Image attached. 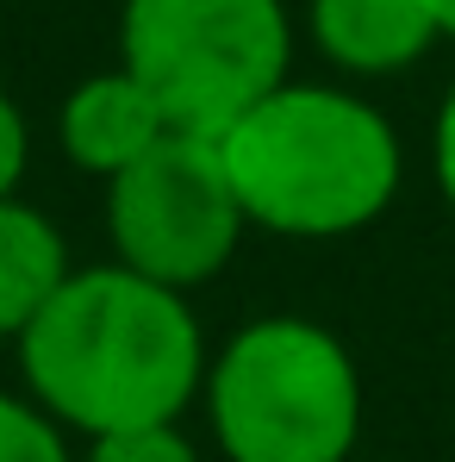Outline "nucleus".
I'll return each mask as SVG.
<instances>
[{"instance_id": "1", "label": "nucleus", "mask_w": 455, "mask_h": 462, "mask_svg": "<svg viewBox=\"0 0 455 462\" xmlns=\"http://www.w3.org/2000/svg\"><path fill=\"white\" fill-rule=\"evenodd\" d=\"M13 350L25 400L87 444L181 425L206 382V331L187 294L156 288L119 263L69 269Z\"/></svg>"}, {"instance_id": "2", "label": "nucleus", "mask_w": 455, "mask_h": 462, "mask_svg": "<svg viewBox=\"0 0 455 462\" xmlns=\"http://www.w3.org/2000/svg\"><path fill=\"white\" fill-rule=\"evenodd\" d=\"M219 162L243 226L275 237H350L375 226L405 175L387 113L324 81H281L256 100L219 138Z\"/></svg>"}, {"instance_id": "3", "label": "nucleus", "mask_w": 455, "mask_h": 462, "mask_svg": "<svg viewBox=\"0 0 455 462\" xmlns=\"http://www.w3.org/2000/svg\"><path fill=\"white\" fill-rule=\"evenodd\" d=\"M206 425L225 462H350L362 444V369L318 319H250L206 356Z\"/></svg>"}, {"instance_id": "4", "label": "nucleus", "mask_w": 455, "mask_h": 462, "mask_svg": "<svg viewBox=\"0 0 455 462\" xmlns=\"http://www.w3.org/2000/svg\"><path fill=\"white\" fill-rule=\"evenodd\" d=\"M287 63L294 25L281 0H125L119 13V69L187 138L219 144L287 81Z\"/></svg>"}, {"instance_id": "5", "label": "nucleus", "mask_w": 455, "mask_h": 462, "mask_svg": "<svg viewBox=\"0 0 455 462\" xmlns=\"http://www.w3.org/2000/svg\"><path fill=\"white\" fill-rule=\"evenodd\" d=\"M243 207L231 194V175L213 138L168 132L125 175L106 181V237L113 263L144 275L156 288H200L237 256Z\"/></svg>"}, {"instance_id": "6", "label": "nucleus", "mask_w": 455, "mask_h": 462, "mask_svg": "<svg viewBox=\"0 0 455 462\" xmlns=\"http://www.w3.org/2000/svg\"><path fill=\"white\" fill-rule=\"evenodd\" d=\"M168 138V119L156 113V100L125 76V69H100L69 88L63 113H57V144L81 175H125L144 151Z\"/></svg>"}, {"instance_id": "7", "label": "nucleus", "mask_w": 455, "mask_h": 462, "mask_svg": "<svg viewBox=\"0 0 455 462\" xmlns=\"http://www.w3.org/2000/svg\"><path fill=\"white\" fill-rule=\"evenodd\" d=\"M305 19L343 76H399L443 38L437 0H312Z\"/></svg>"}, {"instance_id": "8", "label": "nucleus", "mask_w": 455, "mask_h": 462, "mask_svg": "<svg viewBox=\"0 0 455 462\" xmlns=\"http://www.w3.org/2000/svg\"><path fill=\"white\" fill-rule=\"evenodd\" d=\"M63 282H69L63 231L19 194L0 200V344H19L25 325L50 307V294Z\"/></svg>"}, {"instance_id": "9", "label": "nucleus", "mask_w": 455, "mask_h": 462, "mask_svg": "<svg viewBox=\"0 0 455 462\" xmlns=\"http://www.w3.org/2000/svg\"><path fill=\"white\" fill-rule=\"evenodd\" d=\"M0 462H76L63 425H50L25 393H0Z\"/></svg>"}, {"instance_id": "10", "label": "nucleus", "mask_w": 455, "mask_h": 462, "mask_svg": "<svg viewBox=\"0 0 455 462\" xmlns=\"http://www.w3.org/2000/svg\"><path fill=\"white\" fill-rule=\"evenodd\" d=\"M81 462H200V450H194V438L181 425H150V431L94 438Z\"/></svg>"}, {"instance_id": "11", "label": "nucleus", "mask_w": 455, "mask_h": 462, "mask_svg": "<svg viewBox=\"0 0 455 462\" xmlns=\"http://www.w3.org/2000/svg\"><path fill=\"white\" fill-rule=\"evenodd\" d=\"M25 156H32V132H25V113L13 106V94L0 88V200L19 194L25 181Z\"/></svg>"}, {"instance_id": "12", "label": "nucleus", "mask_w": 455, "mask_h": 462, "mask_svg": "<svg viewBox=\"0 0 455 462\" xmlns=\"http://www.w3.org/2000/svg\"><path fill=\"white\" fill-rule=\"evenodd\" d=\"M431 162H437V188H443V200H450V213H455V81H450V94H443V106H437Z\"/></svg>"}, {"instance_id": "13", "label": "nucleus", "mask_w": 455, "mask_h": 462, "mask_svg": "<svg viewBox=\"0 0 455 462\" xmlns=\"http://www.w3.org/2000/svg\"><path fill=\"white\" fill-rule=\"evenodd\" d=\"M437 19H443V38H455V0H437Z\"/></svg>"}]
</instances>
